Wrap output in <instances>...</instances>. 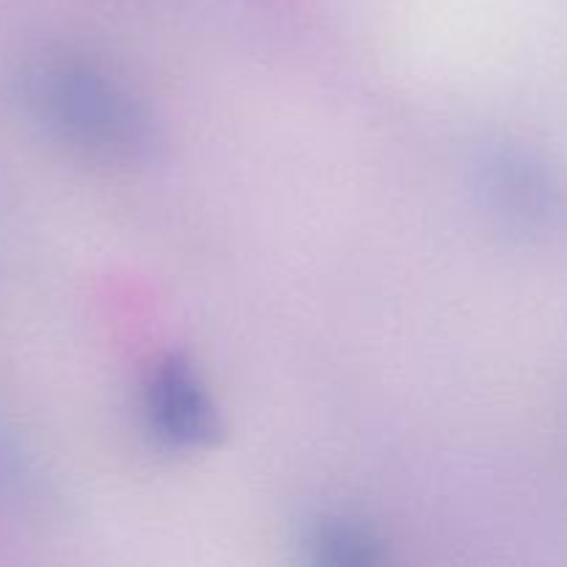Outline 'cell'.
Returning <instances> with one entry per match:
<instances>
[{
	"instance_id": "cell-1",
	"label": "cell",
	"mask_w": 567,
	"mask_h": 567,
	"mask_svg": "<svg viewBox=\"0 0 567 567\" xmlns=\"http://www.w3.org/2000/svg\"><path fill=\"white\" fill-rule=\"evenodd\" d=\"M37 103L70 147L97 161L138 166L164 147L147 103L122 78L89 61L64 59L48 66L37 81Z\"/></svg>"
},
{
	"instance_id": "cell-2",
	"label": "cell",
	"mask_w": 567,
	"mask_h": 567,
	"mask_svg": "<svg viewBox=\"0 0 567 567\" xmlns=\"http://www.w3.org/2000/svg\"><path fill=\"white\" fill-rule=\"evenodd\" d=\"M144 419L161 446L172 452H203L225 435L219 404L210 396L192 358L169 352L155 363L144 385Z\"/></svg>"
},
{
	"instance_id": "cell-4",
	"label": "cell",
	"mask_w": 567,
	"mask_h": 567,
	"mask_svg": "<svg viewBox=\"0 0 567 567\" xmlns=\"http://www.w3.org/2000/svg\"><path fill=\"white\" fill-rule=\"evenodd\" d=\"M305 559L316 567H374L385 563V543L365 520L347 513L316 515L302 535Z\"/></svg>"
},
{
	"instance_id": "cell-3",
	"label": "cell",
	"mask_w": 567,
	"mask_h": 567,
	"mask_svg": "<svg viewBox=\"0 0 567 567\" xmlns=\"http://www.w3.org/2000/svg\"><path fill=\"white\" fill-rule=\"evenodd\" d=\"M474 188L493 219L518 230L548 227L563 205L546 169L513 147L482 150L474 164Z\"/></svg>"
}]
</instances>
